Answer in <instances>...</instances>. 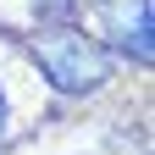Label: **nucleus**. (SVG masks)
I'll list each match as a JSON object with an SVG mask.
<instances>
[{"mask_svg": "<svg viewBox=\"0 0 155 155\" xmlns=\"http://www.w3.org/2000/svg\"><path fill=\"white\" fill-rule=\"evenodd\" d=\"M33 55H39V67H45V78L61 94H89V89H100L105 83V72H111V55L100 39H89V33H78V28H50L33 39Z\"/></svg>", "mask_w": 155, "mask_h": 155, "instance_id": "f257e3e1", "label": "nucleus"}, {"mask_svg": "<svg viewBox=\"0 0 155 155\" xmlns=\"http://www.w3.org/2000/svg\"><path fill=\"white\" fill-rule=\"evenodd\" d=\"M94 11H100V22H105V39L122 55H133L139 67H150V0H94Z\"/></svg>", "mask_w": 155, "mask_h": 155, "instance_id": "f03ea898", "label": "nucleus"}, {"mask_svg": "<svg viewBox=\"0 0 155 155\" xmlns=\"http://www.w3.org/2000/svg\"><path fill=\"white\" fill-rule=\"evenodd\" d=\"M72 11H78V0H33V17H45V22H61Z\"/></svg>", "mask_w": 155, "mask_h": 155, "instance_id": "7ed1b4c3", "label": "nucleus"}, {"mask_svg": "<svg viewBox=\"0 0 155 155\" xmlns=\"http://www.w3.org/2000/svg\"><path fill=\"white\" fill-rule=\"evenodd\" d=\"M6 116H11V105H6V89H0V133H6Z\"/></svg>", "mask_w": 155, "mask_h": 155, "instance_id": "20e7f679", "label": "nucleus"}]
</instances>
